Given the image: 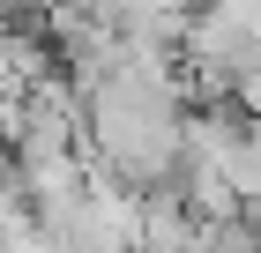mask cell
<instances>
[{
	"mask_svg": "<svg viewBox=\"0 0 261 253\" xmlns=\"http://www.w3.org/2000/svg\"><path fill=\"white\" fill-rule=\"evenodd\" d=\"M209 15H224L231 30H246V38H261V0H209Z\"/></svg>",
	"mask_w": 261,
	"mask_h": 253,
	"instance_id": "6da1fadb",
	"label": "cell"
}]
</instances>
